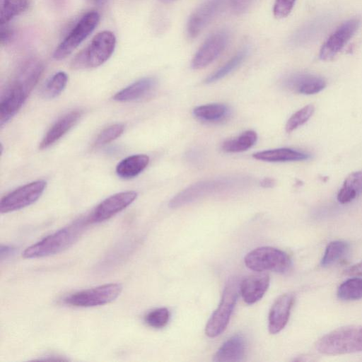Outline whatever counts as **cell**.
<instances>
[{"instance_id":"obj_13","label":"cell","mask_w":362,"mask_h":362,"mask_svg":"<svg viewBox=\"0 0 362 362\" xmlns=\"http://www.w3.org/2000/svg\"><path fill=\"white\" fill-rule=\"evenodd\" d=\"M228 33L219 30L211 35L194 54L191 66L194 69H203L212 63L225 49Z\"/></svg>"},{"instance_id":"obj_1","label":"cell","mask_w":362,"mask_h":362,"mask_svg":"<svg viewBox=\"0 0 362 362\" xmlns=\"http://www.w3.org/2000/svg\"><path fill=\"white\" fill-rule=\"evenodd\" d=\"M87 225L86 218L79 219L29 246L23 257L33 259L59 253L77 241Z\"/></svg>"},{"instance_id":"obj_18","label":"cell","mask_w":362,"mask_h":362,"mask_svg":"<svg viewBox=\"0 0 362 362\" xmlns=\"http://www.w3.org/2000/svg\"><path fill=\"white\" fill-rule=\"evenodd\" d=\"M284 83L287 88L304 95L316 94L326 86V82L322 78L304 73L290 75Z\"/></svg>"},{"instance_id":"obj_7","label":"cell","mask_w":362,"mask_h":362,"mask_svg":"<svg viewBox=\"0 0 362 362\" xmlns=\"http://www.w3.org/2000/svg\"><path fill=\"white\" fill-rule=\"evenodd\" d=\"M120 284H107L97 287L76 292L66 296V304L76 307H94L103 305L115 300L121 293Z\"/></svg>"},{"instance_id":"obj_33","label":"cell","mask_w":362,"mask_h":362,"mask_svg":"<svg viewBox=\"0 0 362 362\" xmlns=\"http://www.w3.org/2000/svg\"><path fill=\"white\" fill-rule=\"evenodd\" d=\"M124 126L122 124H115L104 129L96 137L95 146L107 144L119 137L124 132Z\"/></svg>"},{"instance_id":"obj_27","label":"cell","mask_w":362,"mask_h":362,"mask_svg":"<svg viewBox=\"0 0 362 362\" xmlns=\"http://www.w3.org/2000/svg\"><path fill=\"white\" fill-rule=\"evenodd\" d=\"M29 0H1L0 23L7 24L28 8Z\"/></svg>"},{"instance_id":"obj_36","label":"cell","mask_w":362,"mask_h":362,"mask_svg":"<svg viewBox=\"0 0 362 362\" xmlns=\"http://www.w3.org/2000/svg\"><path fill=\"white\" fill-rule=\"evenodd\" d=\"M254 0H231V9L234 13L241 14L245 12Z\"/></svg>"},{"instance_id":"obj_16","label":"cell","mask_w":362,"mask_h":362,"mask_svg":"<svg viewBox=\"0 0 362 362\" xmlns=\"http://www.w3.org/2000/svg\"><path fill=\"white\" fill-rule=\"evenodd\" d=\"M82 115L81 110H76L61 117L45 134L39 148L46 149L53 145L78 123Z\"/></svg>"},{"instance_id":"obj_19","label":"cell","mask_w":362,"mask_h":362,"mask_svg":"<svg viewBox=\"0 0 362 362\" xmlns=\"http://www.w3.org/2000/svg\"><path fill=\"white\" fill-rule=\"evenodd\" d=\"M246 352V341L243 335L236 334L228 338L215 354L216 362H237L243 359Z\"/></svg>"},{"instance_id":"obj_38","label":"cell","mask_w":362,"mask_h":362,"mask_svg":"<svg viewBox=\"0 0 362 362\" xmlns=\"http://www.w3.org/2000/svg\"><path fill=\"white\" fill-rule=\"evenodd\" d=\"M15 248L8 245L1 246V259L7 258L14 253Z\"/></svg>"},{"instance_id":"obj_32","label":"cell","mask_w":362,"mask_h":362,"mask_svg":"<svg viewBox=\"0 0 362 362\" xmlns=\"http://www.w3.org/2000/svg\"><path fill=\"white\" fill-rule=\"evenodd\" d=\"M315 107L313 105H308L294 114L288 119L285 129L287 133H291L300 126L304 124L313 115Z\"/></svg>"},{"instance_id":"obj_41","label":"cell","mask_w":362,"mask_h":362,"mask_svg":"<svg viewBox=\"0 0 362 362\" xmlns=\"http://www.w3.org/2000/svg\"><path fill=\"white\" fill-rule=\"evenodd\" d=\"M159 1L163 3V4H170L173 3L177 0H158Z\"/></svg>"},{"instance_id":"obj_34","label":"cell","mask_w":362,"mask_h":362,"mask_svg":"<svg viewBox=\"0 0 362 362\" xmlns=\"http://www.w3.org/2000/svg\"><path fill=\"white\" fill-rule=\"evenodd\" d=\"M169 318L168 310L166 308H159L148 313L144 317V321L153 328L160 329L168 324Z\"/></svg>"},{"instance_id":"obj_15","label":"cell","mask_w":362,"mask_h":362,"mask_svg":"<svg viewBox=\"0 0 362 362\" xmlns=\"http://www.w3.org/2000/svg\"><path fill=\"white\" fill-rule=\"evenodd\" d=\"M295 298L292 293H284L272 305L268 317L269 332L277 334L286 325Z\"/></svg>"},{"instance_id":"obj_11","label":"cell","mask_w":362,"mask_h":362,"mask_svg":"<svg viewBox=\"0 0 362 362\" xmlns=\"http://www.w3.org/2000/svg\"><path fill=\"white\" fill-rule=\"evenodd\" d=\"M360 23V20L356 18L341 23L322 46L319 54L320 59L324 61L332 59L354 35Z\"/></svg>"},{"instance_id":"obj_10","label":"cell","mask_w":362,"mask_h":362,"mask_svg":"<svg viewBox=\"0 0 362 362\" xmlns=\"http://www.w3.org/2000/svg\"><path fill=\"white\" fill-rule=\"evenodd\" d=\"M137 197L135 191H127L115 194L101 202L86 217L88 224L107 221L126 209Z\"/></svg>"},{"instance_id":"obj_9","label":"cell","mask_w":362,"mask_h":362,"mask_svg":"<svg viewBox=\"0 0 362 362\" xmlns=\"http://www.w3.org/2000/svg\"><path fill=\"white\" fill-rule=\"evenodd\" d=\"M232 179L209 180L194 183L175 195L169 203L171 208L180 207L204 196L226 190L235 185Z\"/></svg>"},{"instance_id":"obj_3","label":"cell","mask_w":362,"mask_h":362,"mask_svg":"<svg viewBox=\"0 0 362 362\" xmlns=\"http://www.w3.org/2000/svg\"><path fill=\"white\" fill-rule=\"evenodd\" d=\"M116 45L113 33L103 30L92 39L89 45L78 52L71 62L74 69H86L104 64L112 54Z\"/></svg>"},{"instance_id":"obj_4","label":"cell","mask_w":362,"mask_h":362,"mask_svg":"<svg viewBox=\"0 0 362 362\" xmlns=\"http://www.w3.org/2000/svg\"><path fill=\"white\" fill-rule=\"evenodd\" d=\"M247 268L257 272L272 271L285 273L291 267V262L284 251L273 247H259L250 251L245 257Z\"/></svg>"},{"instance_id":"obj_20","label":"cell","mask_w":362,"mask_h":362,"mask_svg":"<svg viewBox=\"0 0 362 362\" xmlns=\"http://www.w3.org/2000/svg\"><path fill=\"white\" fill-rule=\"evenodd\" d=\"M157 81L153 77H144L118 91L113 99L119 102H132L143 99L151 94Z\"/></svg>"},{"instance_id":"obj_25","label":"cell","mask_w":362,"mask_h":362,"mask_svg":"<svg viewBox=\"0 0 362 362\" xmlns=\"http://www.w3.org/2000/svg\"><path fill=\"white\" fill-rule=\"evenodd\" d=\"M247 53L248 49L247 47L238 52L224 65L207 76L205 78L204 82L206 83L216 82L231 73L243 63L247 57Z\"/></svg>"},{"instance_id":"obj_5","label":"cell","mask_w":362,"mask_h":362,"mask_svg":"<svg viewBox=\"0 0 362 362\" xmlns=\"http://www.w3.org/2000/svg\"><path fill=\"white\" fill-rule=\"evenodd\" d=\"M238 288L235 279H230L226 284L220 303L206 325L205 333L208 337H217L226 328L238 298Z\"/></svg>"},{"instance_id":"obj_35","label":"cell","mask_w":362,"mask_h":362,"mask_svg":"<svg viewBox=\"0 0 362 362\" xmlns=\"http://www.w3.org/2000/svg\"><path fill=\"white\" fill-rule=\"evenodd\" d=\"M296 0H275L273 13L276 18H284L291 12Z\"/></svg>"},{"instance_id":"obj_2","label":"cell","mask_w":362,"mask_h":362,"mask_svg":"<svg viewBox=\"0 0 362 362\" xmlns=\"http://www.w3.org/2000/svg\"><path fill=\"white\" fill-rule=\"evenodd\" d=\"M316 349L326 355L362 351V326L350 325L334 329L317 341Z\"/></svg>"},{"instance_id":"obj_39","label":"cell","mask_w":362,"mask_h":362,"mask_svg":"<svg viewBox=\"0 0 362 362\" xmlns=\"http://www.w3.org/2000/svg\"><path fill=\"white\" fill-rule=\"evenodd\" d=\"M260 185L264 188H271L275 185V180L270 177H266L262 180Z\"/></svg>"},{"instance_id":"obj_28","label":"cell","mask_w":362,"mask_h":362,"mask_svg":"<svg viewBox=\"0 0 362 362\" xmlns=\"http://www.w3.org/2000/svg\"><path fill=\"white\" fill-rule=\"evenodd\" d=\"M68 82V76L64 71H58L45 83L41 93L47 99H52L61 94Z\"/></svg>"},{"instance_id":"obj_6","label":"cell","mask_w":362,"mask_h":362,"mask_svg":"<svg viewBox=\"0 0 362 362\" xmlns=\"http://www.w3.org/2000/svg\"><path fill=\"white\" fill-rule=\"evenodd\" d=\"M100 20L98 12L84 14L53 52V57L61 60L69 55L94 30Z\"/></svg>"},{"instance_id":"obj_14","label":"cell","mask_w":362,"mask_h":362,"mask_svg":"<svg viewBox=\"0 0 362 362\" xmlns=\"http://www.w3.org/2000/svg\"><path fill=\"white\" fill-rule=\"evenodd\" d=\"M226 0H206L189 16L187 33L189 38H196L211 22Z\"/></svg>"},{"instance_id":"obj_23","label":"cell","mask_w":362,"mask_h":362,"mask_svg":"<svg viewBox=\"0 0 362 362\" xmlns=\"http://www.w3.org/2000/svg\"><path fill=\"white\" fill-rule=\"evenodd\" d=\"M362 193V170L349 174L344 180L337 194V200L346 204Z\"/></svg>"},{"instance_id":"obj_30","label":"cell","mask_w":362,"mask_h":362,"mask_svg":"<svg viewBox=\"0 0 362 362\" xmlns=\"http://www.w3.org/2000/svg\"><path fill=\"white\" fill-rule=\"evenodd\" d=\"M322 20H316L299 29L293 36L291 41L295 45H302L310 41L323 27Z\"/></svg>"},{"instance_id":"obj_29","label":"cell","mask_w":362,"mask_h":362,"mask_svg":"<svg viewBox=\"0 0 362 362\" xmlns=\"http://www.w3.org/2000/svg\"><path fill=\"white\" fill-rule=\"evenodd\" d=\"M337 296L344 300L362 298V278H351L343 282L338 288Z\"/></svg>"},{"instance_id":"obj_31","label":"cell","mask_w":362,"mask_h":362,"mask_svg":"<svg viewBox=\"0 0 362 362\" xmlns=\"http://www.w3.org/2000/svg\"><path fill=\"white\" fill-rule=\"evenodd\" d=\"M347 244L345 242L336 240L328 244L321 260L322 267H328L340 259L347 250Z\"/></svg>"},{"instance_id":"obj_12","label":"cell","mask_w":362,"mask_h":362,"mask_svg":"<svg viewBox=\"0 0 362 362\" xmlns=\"http://www.w3.org/2000/svg\"><path fill=\"white\" fill-rule=\"evenodd\" d=\"M30 91L11 80L4 88L0 100V125L6 124L21 108Z\"/></svg>"},{"instance_id":"obj_40","label":"cell","mask_w":362,"mask_h":362,"mask_svg":"<svg viewBox=\"0 0 362 362\" xmlns=\"http://www.w3.org/2000/svg\"><path fill=\"white\" fill-rule=\"evenodd\" d=\"M91 1L98 4H104L107 0H91Z\"/></svg>"},{"instance_id":"obj_8","label":"cell","mask_w":362,"mask_h":362,"mask_svg":"<svg viewBox=\"0 0 362 362\" xmlns=\"http://www.w3.org/2000/svg\"><path fill=\"white\" fill-rule=\"evenodd\" d=\"M47 182L40 180L18 187L3 197L0 202L2 214L20 210L35 202L46 188Z\"/></svg>"},{"instance_id":"obj_37","label":"cell","mask_w":362,"mask_h":362,"mask_svg":"<svg viewBox=\"0 0 362 362\" xmlns=\"http://www.w3.org/2000/svg\"><path fill=\"white\" fill-rule=\"evenodd\" d=\"M14 36L13 30L7 24L1 25L0 41L1 45L8 44Z\"/></svg>"},{"instance_id":"obj_22","label":"cell","mask_w":362,"mask_h":362,"mask_svg":"<svg viewBox=\"0 0 362 362\" xmlns=\"http://www.w3.org/2000/svg\"><path fill=\"white\" fill-rule=\"evenodd\" d=\"M149 157L144 154L128 156L122 160L116 167L117 175L123 179L136 177L148 166Z\"/></svg>"},{"instance_id":"obj_17","label":"cell","mask_w":362,"mask_h":362,"mask_svg":"<svg viewBox=\"0 0 362 362\" xmlns=\"http://www.w3.org/2000/svg\"><path fill=\"white\" fill-rule=\"evenodd\" d=\"M269 285V275L259 272L248 276L241 281L239 286L240 293L246 303L253 304L263 297Z\"/></svg>"},{"instance_id":"obj_24","label":"cell","mask_w":362,"mask_h":362,"mask_svg":"<svg viewBox=\"0 0 362 362\" xmlns=\"http://www.w3.org/2000/svg\"><path fill=\"white\" fill-rule=\"evenodd\" d=\"M257 140V133L252 130H247L236 138L224 141L221 148L223 151L228 153L243 152L251 148Z\"/></svg>"},{"instance_id":"obj_21","label":"cell","mask_w":362,"mask_h":362,"mask_svg":"<svg viewBox=\"0 0 362 362\" xmlns=\"http://www.w3.org/2000/svg\"><path fill=\"white\" fill-rule=\"evenodd\" d=\"M252 157L256 160L267 162H287L308 160L310 156L294 149L281 148L257 152Z\"/></svg>"},{"instance_id":"obj_26","label":"cell","mask_w":362,"mask_h":362,"mask_svg":"<svg viewBox=\"0 0 362 362\" xmlns=\"http://www.w3.org/2000/svg\"><path fill=\"white\" fill-rule=\"evenodd\" d=\"M228 113V107L221 103H212L201 105L193 110L194 115L204 121H218L223 119Z\"/></svg>"}]
</instances>
